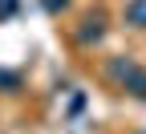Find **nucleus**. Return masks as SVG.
Segmentation results:
<instances>
[{"instance_id":"2","label":"nucleus","mask_w":146,"mask_h":134,"mask_svg":"<svg viewBox=\"0 0 146 134\" xmlns=\"http://www.w3.org/2000/svg\"><path fill=\"white\" fill-rule=\"evenodd\" d=\"M106 33H110V16L106 12H85L81 25L73 29V41H77V49H98L106 41Z\"/></svg>"},{"instance_id":"5","label":"nucleus","mask_w":146,"mask_h":134,"mask_svg":"<svg viewBox=\"0 0 146 134\" xmlns=\"http://www.w3.org/2000/svg\"><path fill=\"white\" fill-rule=\"evenodd\" d=\"M21 12V0H0V21H12Z\"/></svg>"},{"instance_id":"6","label":"nucleus","mask_w":146,"mask_h":134,"mask_svg":"<svg viewBox=\"0 0 146 134\" xmlns=\"http://www.w3.org/2000/svg\"><path fill=\"white\" fill-rule=\"evenodd\" d=\"M41 8L49 16H57V12H69V0H41Z\"/></svg>"},{"instance_id":"7","label":"nucleus","mask_w":146,"mask_h":134,"mask_svg":"<svg viewBox=\"0 0 146 134\" xmlns=\"http://www.w3.org/2000/svg\"><path fill=\"white\" fill-rule=\"evenodd\" d=\"M81 110H85V93H73V102H69V118H77Z\"/></svg>"},{"instance_id":"1","label":"nucleus","mask_w":146,"mask_h":134,"mask_svg":"<svg viewBox=\"0 0 146 134\" xmlns=\"http://www.w3.org/2000/svg\"><path fill=\"white\" fill-rule=\"evenodd\" d=\"M106 81L114 85V89H122V93H130V98H138V102H146V65H138L134 57H110L106 61Z\"/></svg>"},{"instance_id":"3","label":"nucleus","mask_w":146,"mask_h":134,"mask_svg":"<svg viewBox=\"0 0 146 134\" xmlns=\"http://www.w3.org/2000/svg\"><path fill=\"white\" fill-rule=\"evenodd\" d=\"M126 25L146 29V0H126Z\"/></svg>"},{"instance_id":"4","label":"nucleus","mask_w":146,"mask_h":134,"mask_svg":"<svg viewBox=\"0 0 146 134\" xmlns=\"http://www.w3.org/2000/svg\"><path fill=\"white\" fill-rule=\"evenodd\" d=\"M21 89V73L16 69H0V93H16Z\"/></svg>"}]
</instances>
